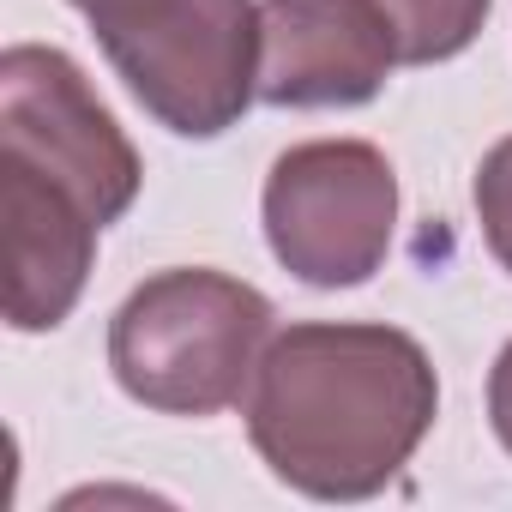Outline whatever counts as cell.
<instances>
[{
    "label": "cell",
    "mask_w": 512,
    "mask_h": 512,
    "mask_svg": "<svg viewBox=\"0 0 512 512\" xmlns=\"http://www.w3.org/2000/svg\"><path fill=\"white\" fill-rule=\"evenodd\" d=\"M476 217H482L488 253L512 272V139H500L476 169Z\"/></svg>",
    "instance_id": "cell-9"
},
{
    "label": "cell",
    "mask_w": 512,
    "mask_h": 512,
    "mask_svg": "<svg viewBox=\"0 0 512 512\" xmlns=\"http://www.w3.org/2000/svg\"><path fill=\"white\" fill-rule=\"evenodd\" d=\"M272 302L223 272L175 266L145 278L109 326V368L127 398L163 416H217L260 374Z\"/></svg>",
    "instance_id": "cell-2"
},
{
    "label": "cell",
    "mask_w": 512,
    "mask_h": 512,
    "mask_svg": "<svg viewBox=\"0 0 512 512\" xmlns=\"http://www.w3.org/2000/svg\"><path fill=\"white\" fill-rule=\"evenodd\" d=\"M440 410L428 350L398 326H290L247 398L253 452L314 500L380 494Z\"/></svg>",
    "instance_id": "cell-1"
},
{
    "label": "cell",
    "mask_w": 512,
    "mask_h": 512,
    "mask_svg": "<svg viewBox=\"0 0 512 512\" xmlns=\"http://www.w3.org/2000/svg\"><path fill=\"white\" fill-rule=\"evenodd\" d=\"M488 422H494L500 446L512 452V344L500 350V362H494V374H488Z\"/></svg>",
    "instance_id": "cell-10"
},
{
    "label": "cell",
    "mask_w": 512,
    "mask_h": 512,
    "mask_svg": "<svg viewBox=\"0 0 512 512\" xmlns=\"http://www.w3.org/2000/svg\"><path fill=\"white\" fill-rule=\"evenodd\" d=\"M0 157H19L67 187L103 229L139 199V151L97 103L85 73L43 43L0 55Z\"/></svg>",
    "instance_id": "cell-5"
},
{
    "label": "cell",
    "mask_w": 512,
    "mask_h": 512,
    "mask_svg": "<svg viewBox=\"0 0 512 512\" xmlns=\"http://www.w3.org/2000/svg\"><path fill=\"white\" fill-rule=\"evenodd\" d=\"M398 223V175L368 139L290 145L266 175V241L314 290L368 284Z\"/></svg>",
    "instance_id": "cell-4"
},
{
    "label": "cell",
    "mask_w": 512,
    "mask_h": 512,
    "mask_svg": "<svg viewBox=\"0 0 512 512\" xmlns=\"http://www.w3.org/2000/svg\"><path fill=\"white\" fill-rule=\"evenodd\" d=\"M103 223L49 175L0 157V296L13 332H55L91 278Z\"/></svg>",
    "instance_id": "cell-7"
},
{
    "label": "cell",
    "mask_w": 512,
    "mask_h": 512,
    "mask_svg": "<svg viewBox=\"0 0 512 512\" xmlns=\"http://www.w3.org/2000/svg\"><path fill=\"white\" fill-rule=\"evenodd\" d=\"M374 7L392 25L398 61L428 67V61H452V55H464L476 43L494 0H374Z\"/></svg>",
    "instance_id": "cell-8"
},
{
    "label": "cell",
    "mask_w": 512,
    "mask_h": 512,
    "mask_svg": "<svg viewBox=\"0 0 512 512\" xmlns=\"http://www.w3.org/2000/svg\"><path fill=\"white\" fill-rule=\"evenodd\" d=\"M398 67L374 0H260V103L356 109Z\"/></svg>",
    "instance_id": "cell-6"
},
{
    "label": "cell",
    "mask_w": 512,
    "mask_h": 512,
    "mask_svg": "<svg viewBox=\"0 0 512 512\" xmlns=\"http://www.w3.org/2000/svg\"><path fill=\"white\" fill-rule=\"evenodd\" d=\"M127 91L181 139H217L260 97L253 0H73Z\"/></svg>",
    "instance_id": "cell-3"
}]
</instances>
